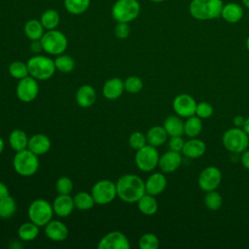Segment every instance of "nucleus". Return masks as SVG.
Returning a JSON list of instances; mask_svg holds the SVG:
<instances>
[{"mask_svg": "<svg viewBox=\"0 0 249 249\" xmlns=\"http://www.w3.org/2000/svg\"><path fill=\"white\" fill-rule=\"evenodd\" d=\"M51 145H52L51 140L47 135L42 133H37L29 137L27 149H29L35 155L41 156L50 151Z\"/></svg>", "mask_w": 249, "mask_h": 249, "instance_id": "6ab92c4d", "label": "nucleus"}, {"mask_svg": "<svg viewBox=\"0 0 249 249\" xmlns=\"http://www.w3.org/2000/svg\"><path fill=\"white\" fill-rule=\"evenodd\" d=\"M196 101L188 93H180L176 95L172 102V107L176 115L181 118H189L196 115Z\"/></svg>", "mask_w": 249, "mask_h": 249, "instance_id": "ddd939ff", "label": "nucleus"}, {"mask_svg": "<svg viewBox=\"0 0 249 249\" xmlns=\"http://www.w3.org/2000/svg\"><path fill=\"white\" fill-rule=\"evenodd\" d=\"M43 51L52 55L63 53L68 46L66 36L57 29L47 30L40 39Z\"/></svg>", "mask_w": 249, "mask_h": 249, "instance_id": "423d86ee", "label": "nucleus"}, {"mask_svg": "<svg viewBox=\"0 0 249 249\" xmlns=\"http://www.w3.org/2000/svg\"><path fill=\"white\" fill-rule=\"evenodd\" d=\"M168 134L163 126L155 125L152 126L146 133L147 143L154 147H159L164 144L167 140Z\"/></svg>", "mask_w": 249, "mask_h": 249, "instance_id": "a878e982", "label": "nucleus"}, {"mask_svg": "<svg viewBox=\"0 0 249 249\" xmlns=\"http://www.w3.org/2000/svg\"><path fill=\"white\" fill-rule=\"evenodd\" d=\"M47 237L53 241H63L68 235V229L64 223L58 220H51L45 227Z\"/></svg>", "mask_w": 249, "mask_h": 249, "instance_id": "f3484780", "label": "nucleus"}, {"mask_svg": "<svg viewBox=\"0 0 249 249\" xmlns=\"http://www.w3.org/2000/svg\"><path fill=\"white\" fill-rule=\"evenodd\" d=\"M150 1H152V2H162L164 0H150Z\"/></svg>", "mask_w": 249, "mask_h": 249, "instance_id": "5fc2aeb1", "label": "nucleus"}, {"mask_svg": "<svg viewBox=\"0 0 249 249\" xmlns=\"http://www.w3.org/2000/svg\"><path fill=\"white\" fill-rule=\"evenodd\" d=\"M128 144L132 149L137 151L138 149L142 148L147 144L146 135H144L140 131H134L128 137Z\"/></svg>", "mask_w": 249, "mask_h": 249, "instance_id": "a19ab883", "label": "nucleus"}, {"mask_svg": "<svg viewBox=\"0 0 249 249\" xmlns=\"http://www.w3.org/2000/svg\"><path fill=\"white\" fill-rule=\"evenodd\" d=\"M224 4L222 0H192L189 11L198 20H209L221 17Z\"/></svg>", "mask_w": 249, "mask_h": 249, "instance_id": "f03ea898", "label": "nucleus"}, {"mask_svg": "<svg viewBox=\"0 0 249 249\" xmlns=\"http://www.w3.org/2000/svg\"><path fill=\"white\" fill-rule=\"evenodd\" d=\"M53 61L55 68L62 73H70L73 71L75 67L74 59L67 54H58Z\"/></svg>", "mask_w": 249, "mask_h": 249, "instance_id": "f704fd0d", "label": "nucleus"}, {"mask_svg": "<svg viewBox=\"0 0 249 249\" xmlns=\"http://www.w3.org/2000/svg\"><path fill=\"white\" fill-rule=\"evenodd\" d=\"M232 122H233V124H234L236 127H242V125H243L244 122H245V119H244L242 116L237 115V116H235V117L233 118Z\"/></svg>", "mask_w": 249, "mask_h": 249, "instance_id": "de8ad7c7", "label": "nucleus"}, {"mask_svg": "<svg viewBox=\"0 0 249 249\" xmlns=\"http://www.w3.org/2000/svg\"><path fill=\"white\" fill-rule=\"evenodd\" d=\"M17 211L16 200L9 195L0 198V218L9 219Z\"/></svg>", "mask_w": 249, "mask_h": 249, "instance_id": "473e14b6", "label": "nucleus"}, {"mask_svg": "<svg viewBox=\"0 0 249 249\" xmlns=\"http://www.w3.org/2000/svg\"><path fill=\"white\" fill-rule=\"evenodd\" d=\"M9 195H10V193H9L8 187L3 182H0V198L5 197Z\"/></svg>", "mask_w": 249, "mask_h": 249, "instance_id": "09e8293b", "label": "nucleus"}, {"mask_svg": "<svg viewBox=\"0 0 249 249\" xmlns=\"http://www.w3.org/2000/svg\"><path fill=\"white\" fill-rule=\"evenodd\" d=\"M55 190L59 195H70L73 191V182L70 178L62 176L55 183Z\"/></svg>", "mask_w": 249, "mask_h": 249, "instance_id": "ea45409f", "label": "nucleus"}, {"mask_svg": "<svg viewBox=\"0 0 249 249\" xmlns=\"http://www.w3.org/2000/svg\"><path fill=\"white\" fill-rule=\"evenodd\" d=\"M90 4V0H64V7L71 15H81L85 13Z\"/></svg>", "mask_w": 249, "mask_h": 249, "instance_id": "72a5a7b5", "label": "nucleus"}, {"mask_svg": "<svg viewBox=\"0 0 249 249\" xmlns=\"http://www.w3.org/2000/svg\"><path fill=\"white\" fill-rule=\"evenodd\" d=\"M117 196L124 202L135 203L146 194L145 182L135 174H125L120 177L116 183Z\"/></svg>", "mask_w": 249, "mask_h": 249, "instance_id": "f257e3e1", "label": "nucleus"}, {"mask_svg": "<svg viewBox=\"0 0 249 249\" xmlns=\"http://www.w3.org/2000/svg\"><path fill=\"white\" fill-rule=\"evenodd\" d=\"M90 194L96 204H108L117 196L116 183L108 179L99 180L92 186Z\"/></svg>", "mask_w": 249, "mask_h": 249, "instance_id": "9d476101", "label": "nucleus"}, {"mask_svg": "<svg viewBox=\"0 0 249 249\" xmlns=\"http://www.w3.org/2000/svg\"><path fill=\"white\" fill-rule=\"evenodd\" d=\"M243 16V10L237 3H228L223 6L221 17L230 23L238 22Z\"/></svg>", "mask_w": 249, "mask_h": 249, "instance_id": "b1692460", "label": "nucleus"}, {"mask_svg": "<svg viewBox=\"0 0 249 249\" xmlns=\"http://www.w3.org/2000/svg\"><path fill=\"white\" fill-rule=\"evenodd\" d=\"M39 165L38 156L29 149L17 152L13 159V167L20 176L28 177L34 175L37 172Z\"/></svg>", "mask_w": 249, "mask_h": 249, "instance_id": "20e7f679", "label": "nucleus"}, {"mask_svg": "<svg viewBox=\"0 0 249 249\" xmlns=\"http://www.w3.org/2000/svg\"><path fill=\"white\" fill-rule=\"evenodd\" d=\"M26 64L29 75L37 81H46L51 79L56 70L54 61L46 55H33L28 59Z\"/></svg>", "mask_w": 249, "mask_h": 249, "instance_id": "7ed1b4c3", "label": "nucleus"}, {"mask_svg": "<svg viewBox=\"0 0 249 249\" xmlns=\"http://www.w3.org/2000/svg\"><path fill=\"white\" fill-rule=\"evenodd\" d=\"M222 203H223V198L221 195L218 192H216V190L206 192V195L204 196V204L208 210L216 211L220 209V207L222 206Z\"/></svg>", "mask_w": 249, "mask_h": 249, "instance_id": "e433bc0d", "label": "nucleus"}, {"mask_svg": "<svg viewBox=\"0 0 249 249\" xmlns=\"http://www.w3.org/2000/svg\"><path fill=\"white\" fill-rule=\"evenodd\" d=\"M39 228V226L31 221L25 222L19 226L18 230V235L22 241H32L38 236L40 231Z\"/></svg>", "mask_w": 249, "mask_h": 249, "instance_id": "c756f323", "label": "nucleus"}, {"mask_svg": "<svg viewBox=\"0 0 249 249\" xmlns=\"http://www.w3.org/2000/svg\"><path fill=\"white\" fill-rule=\"evenodd\" d=\"M8 71H9V74L17 79V80H20V79H23L25 77H27L29 75V72H28V68H27V64L25 62H22V61H18V60H16V61H13L10 65H9V68H8Z\"/></svg>", "mask_w": 249, "mask_h": 249, "instance_id": "c9c22d12", "label": "nucleus"}, {"mask_svg": "<svg viewBox=\"0 0 249 249\" xmlns=\"http://www.w3.org/2000/svg\"><path fill=\"white\" fill-rule=\"evenodd\" d=\"M241 163L244 168L249 170V150H245L241 153Z\"/></svg>", "mask_w": 249, "mask_h": 249, "instance_id": "a18cd8bd", "label": "nucleus"}, {"mask_svg": "<svg viewBox=\"0 0 249 249\" xmlns=\"http://www.w3.org/2000/svg\"><path fill=\"white\" fill-rule=\"evenodd\" d=\"M242 128L249 135V117L245 119V122H244V124L242 125Z\"/></svg>", "mask_w": 249, "mask_h": 249, "instance_id": "8fccbe9b", "label": "nucleus"}, {"mask_svg": "<svg viewBox=\"0 0 249 249\" xmlns=\"http://www.w3.org/2000/svg\"><path fill=\"white\" fill-rule=\"evenodd\" d=\"M222 181V172L216 166H207L201 170L197 178V185L203 192L216 190Z\"/></svg>", "mask_w": 249, "mask_h": 249, "instance_id": "9b49d317", "label": "nucleus"}, {"mask_svg": "<svg viewBox=\"0 0 249 249\" xmlns=\"http://www.w3.org/2000/svg\"><path fill=\"white\" fill-rule=\"evenodd\" d=\"M136 203H137L138 210L142 214L147 215V216L156 214L159 209V204H158V201H157L155 196L149 195L147 193L145 195H143L138 199V201Z\"/></svg>", "mask_w": 249, "mask_h": 249, "instance_id": "393cba45", "label": "nucleus"}, {"mask_svg": "<svg viewBox=\"0 0 249 249\" xmlns=\"http://www.w3.org/2000/svg\"><path fill=\"white\" fill-rule=\"evenodd\" d=\"M202 130V121L197 116L194 115L187 118L184 122V134L189 138L197 137Z\"/></svg>", "mask_w": 249, "mask_h": 249, "instance_id": "c85d7f7f", "label": "nucleus"}, {"mask_svg": "<svg viewBox=\"0 0 249 249\" xmlns=\"http://www.w3.org/2000/svg\"><path fill=\"white\" fill-rule=\"evenodd\" d=\"M205 151V143L202 140L195 137L185 141V144L182 149V154L189 159H198L204 155Z\"/></svg>", "mask_w": 249, "mask_h": 249, "instance_id": "aec40b11", "label": "nucleus"}, {"mask_svg": "<svg viewBox=\"0 0 249 249\" xmlns=\"http://www.w3.org/2000/svg\"><path fill=\"white\" fill-rule=\"evenodd\" d=\"M138 244L141 249H157L160 245V240L156 234L147 232L140 237Z\"/></svg>", "mask_w": 249, "mask_h": 249, "instance_id": "4c0bfd02", "label": "nucleus"}, {"mask_svg": "<svg viewBox=\"0 0 249 249\" xmlns=\"http://www.w3.org/2000/svg\"><path fill=\"white\" fill-rule=\"evenodd\" d=\"M213 106L206 102V101H201L196 104V116L200 118L201 120L208 119L212 116L213 114Z\"/></svg>", "mask_w": 249, "mask_h": 249, "instance_id": "79ce46f5", "label": "nucleus"}, {"mask_svg": "<svg viewBox=\"0 0 249 249\" xmlns=\"http://www.w3.org/2000/svg\"><path fill=\"white\" fill-rule=\"evenodd\" d=\"M168 136H182L184 134V122L178 115L167 116L162 124Z\"/></svg>", "mask_w": 249, "mask_h": 249, "instance_id": "5701e85b", "label": "nucleus"}, {"mask_svg": "<svg viewBox=\"0 0 249 249\" xmlns=\"http://www.w3.org/2000/svg\"><path fill=\"white\" fill-rule=\"evenodd\" d=\"M184 144H185V141L182 138V136H170L168 140V148L171 151L181 153Z\"/></svg>", "mask_w": 249, "mask_h": 249, "instance_id": "c03bdc74", "label": "nucleus"}, {"mask_svg": "<svg viewBox=\"0 0 249 249\" xmlns=\"http://www.w3.org/2000/svg\"><path fill=\"white\" fill-rule=\"evenodd\" d=\"M129 240L125 234L119 231H113L106 233L98 242V249H128Z\"/></svg>", "mask_w": 249, "mask_h": 249, "instance_id": "4468645a", "label": "nucleus"}, {"mask_svg": "<svg viewBox=\"0 0 249 249\" xmlns=\"http://www.w3.org/2000/svg\"><path fill=\"white\" fill-rule=\"evenodd\" d=\"M222 143L228 151L234 154H241L248 149L249 135L242 127H231L223 134Z\"/></svg>", "mask_w": 249, "mask_h": 249, "instance_id": "39448f33", "label": "nucleus"}, {"mask_svg": "<svg viewBox=\"0 0 249 249\" xmlns=\"http://www.w3.org/2000/svg\"><path fill=\"white\" fill-rule=\"evenodd\" d=\"M182 163V156L179 152L167 151L160 156L159 164L160 171L163 173H172L176 171Z\"/></svg>", "mask_w": 249, "mask_h": 249, "instance_id": "2eb2a0df", "label": "nucleus"}, {"mask_svg": "<svg viewBox=\"0 0 249 249\" xmlns=\"http://www.w3.org/2000/svg\"><path fill=\"white\" fill-rule=\"evenodd\" d=\"M160 160V154L157 150V147L146 144L142 148L138 149L135 154V164L136 166L144 172H150L154 170Z\"/></svg>", "mask_w": 249, "mask_h": 249, "instance_id": "1a4fd4ad", "label": "nucleus"}, {"mask_svg": "<svg viewBox=\"0 0 249 249\" xmlns=\"http://www.w3.org/2000/svg\"><path fill=\"white\" fill-rule=\"evenodd\" d=\"M39 93V85L35 78L28 75L27 77L18 80L16 88V94L22 102L33 101Z\"/></svg>", "mask_w": 249, "mask_h": 249, "instance_id": "f8f14e48", "label": "nucleus"}, {"mask_svg": "<svg viewBox=\"0 0 249 249\" xmlns=\"http://www.w3.org/2000/svg\"><path fill=\"white\" fill-rule=\"evenodd\" d=\"M167 186V180L163 172L152 173L145 181L146 193L152 196H158L161 194Z\"/></svg>", "mask_w": 249, "mask_h": 249, "instance_id": "dca6fc26", "label": "nucleus"}, {"mask_svg": "<svg viewBox=\"0 0 249 249\" xmlns=\"http://www.w3.org/2000/svg\"><path fill=\"white\" fill-rule=\"evenodd\" d=\"M73 200H74L75 208L82 210V211L89 210V209L92 208L93 205L95 204V201H94L91 194H89L88 192L77 193L74 196Z\"/></svg>", "mask_w": 249, "mask_h": 249, "instance_id": "2f4dec72", "label": "nucleus"}, {"mask_svg": "<svg viewBox=\"0 0 249 249\" xmlns=\"http://www.w3.org/2000/svg\"><path fill=\"white\" fill-rule=\"evenodd\" d=\"M96 100L95 89L89 85L81 86L76 92L77 104L82 108H88L93 105Z\"/></svg>", "mask_w": 249, "mask_h": 249, "instance_id": "4be33fe9", "label": "nucleus"}, {"mask_svg": "<svg viewBox=\"0 0 249 249\" xmlns=\"http://www.w3.org/2000/svg\"><path fill=\"white\" fill-rule=\"evenodd\" d=\"M124 81L120 78H111L105 82L102 88V94L109 100L118 99L124 92Z\"/></svg>", "mask_w": 249, "mask_h": 249, "instance_id": "412c9836", "label": "nucleus"}, {"mask_svg": "<svg viewBox=\"0 0 249 249\" xmlns=\"http://www.w3.org/2000/svg\"><path fill=\"white\" fill-rule=\"evenodd\" d=\"M30 48H31V51H32L33 53H40L41 51H43L42 44H41L40 40H37V41H31Z\"/></svg>", "mask_w": 249, "mask_h": 249, "instance_id": "49530a36", "label": "nucleus"}, {"mask_svg": "<svg viewBox=\"0 0 249 249\" xmlns=\"http://www.w3.org/2000/svg\"><path fill=\"white\" fill-rule=\"evenodd\" d=\"M28 218L39 227H45L54 214L53 204L43 198L33 200L27 210Z\"/></svg>", "mask_w": 249, "mask_h": 249, "instance_id": "0eeeda50", "label": "nucleus"}, {"mask_svg": "<svg viewBox=\"0 0 249 249\" xmlns=\"http://www.w3.org/2000/svg\"><path fill=\"white\" fill-rule=\"evenodd\" d=\"M53 208L58 217L69 216L75 208L73 197L70 195H58L53 201Z\"/></svg>", "mask_w": 249, "mask_h": 249, "instance_id": "a211bd4d", "label": "nucleus"}, {"mask_svg": "<svg viewBox=\"0 0 249 249\" xmlns=\"http://www.w3.org/2000/svg\"><path fill=\"white\" fill-rule=\"evenodd\" d=\"M40 21L44 26L45 30L56 29L60 21V16L56 10L48 9L41 15Z\"/></svg>", "mask_w": 249, "mask_h": 249, "instance_id": "7c9ffc66", "label": "nucleus"}, {"mask_svg": "<svg viewBox=\"0 0 249 249\" xmlns=\"http://www.w3.org/2000/svg\"><path fill=\"white\" fill-rule=\"evenodd\" d=\"M124 90L129 93H137L143 89V82L137 76H129L124 81Z\"/></svg>", "mask_w": 249, "mask_h": 249, "instance_id": "58836bf2", "label": "nucleus"}, {"mask_svg": "<svg viewBox=\"0 0 249 249\" xmlns=\"http://www.w3.org/2000/svg\"><path fill=\"white\" fill-rule=\"evenodd\" d=\"M246 48H247V50L249 51V36H248V38L246 39Z\"/></svg>", "mask_w": 249, "mask_h": 249, "instance_id": "864d4df0", "label": "nucleus"}, {"mask_svg": "<svg viewBox=\"0 0 249 249\" xmlns=\"http://www.w3.org/2000/svg\"><path fill=\"white\" fill-rule=\"evenodd\" d=\"M114 33H115L116 37L119 39H126L130 33V28H129L128 23L117 22V24L114 28Z\"/></svg>", "mask_w": 249, "mask_h": 249, "instance_id": "37998d69", "label": "nucleus"}, {"mask_svg": "<svg viewBox=\"0 0 249 249\" xmlns=\"http://www.w3.org/2000/svg\"><path fill=\"white\" fill-rule=\"evenodd\" d=\"M140 9L138 0H117L112 7V17L117 22L129 23L139 16Z\"/></svg>", "mask_w": 249, "mask_h": 249, "instance_id": "6e6552de", "label": "nucleus"}, {"mask_svg": "<svg viewBox=\"0 0 249 249\" xmlns=\"http://www.w3.org/2000/svg\"><path fill=\"white\" fill-rule=\"evenodd\" d=\"M23 32L29 40L37 41L43 37L45 33V28L42 25L40 19L38 20L31 18L25 22L23 26Z\"/></svg>", "mask_w": 249, "mask_h": 249, "instance_id": "bb28decb", "label": "nucleus"}, {"mask_svg": "<svg viewBox=\"0 0 249 249\" xmlns=\"http://www.w3.org/2000/svg\"><path fill=\"white\" fill-rule=\"evenodd\" d=\"M242 1V3L247 7V8H249V0H241Z\"/></svg>", "mask_w": 249, "mask_h": 249, "instance_id": "603ef678", "label": "nucleus"}, {"mask_svg": "<svg viewBox=\"0 0 249 249\" xmlns=\"http://www.w3.org/2000/svg\"><path fill=\"white\" fill-rule=\"evenodd\" d=\"M4 147H5V143H4V140L2 139V137L0 136V154L4 151Z\"/></svg>", "mask_w": 249, "mask_h": 249, "instance_id": "3c124183", "label": "nucleus"}, {"mask_svg": "<svg viewBox=\"0 0 249 249\" xmlns=\"http://www.w3.org/2000/svg\"><path fill=\"white\" fill-rule=\"evenodd\" d=\"M8 140L11 148L16 152H19L24 149H27L29 138L23 130L14 129L10 133Z\"/></svg>", "mask_w": 249, "mask_h": 249, "instance_id": "cd10ccee", "label": "nucleus"}]
</instances>
